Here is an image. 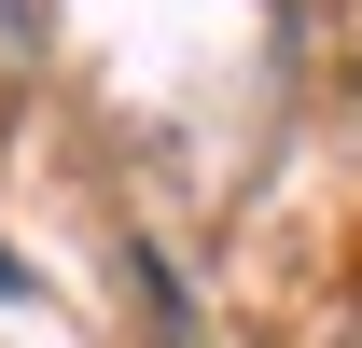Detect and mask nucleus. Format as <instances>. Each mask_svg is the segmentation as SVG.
I'll return each instance as SVG.
<instances>
[{
	"instance_id": "f257e3e1",
	"label": "nucleus",
	"mask_w": 362,
	"mask_h": 348,
	"mask_svg": "<svg viewBox=\"0 0 362 348\" xmlns=\"http://www.w3.org/2000/svg\"><path fill=\"white\" fill-rule=\"evenodd\" d=\"M0 293H14V251H0Z\"/></svg>"
}]
</instances>
